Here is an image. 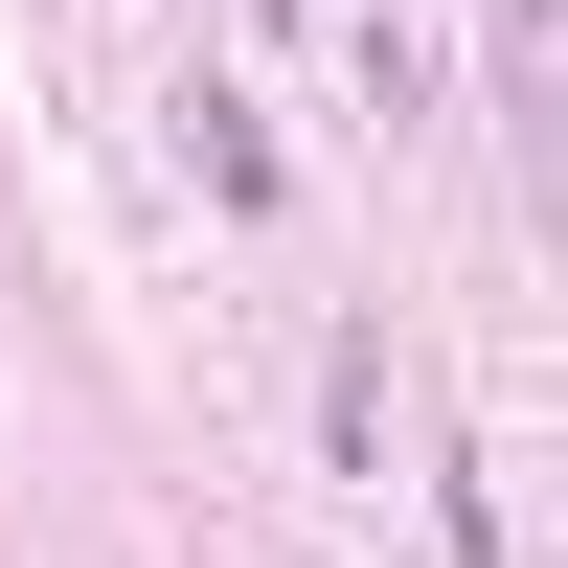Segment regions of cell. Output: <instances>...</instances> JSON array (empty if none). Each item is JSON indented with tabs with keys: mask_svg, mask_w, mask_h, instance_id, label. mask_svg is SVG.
<instances>
[{
	"mask_svg": "<svg viewBox=\"0 0 568 568\" xmlns=\"http://www.w3.org/2000/svg\"><path fill=\"white\" fill-rule=\"evenodd\" d=\"M182 160H205V205H296L273 136H251V91H182Z\"/></svg>",
	"mask_w": 568,
	"mask_h": 568,
	"instance_id": "obj_1",
	"label": "cell"
},
{
	"mask_svg": "<svg viewBox=\"0 0 568 568\" xmlns=\"http://www.w3.org/2000/svg\"><path fill=\"white\" fill-rule=\"evenodd\" d=\"M273 23H296V0H273Z\"/></svg>",
	"mask_w": 568,
	"mask_h": 568,
	"instance_id": "obj_2",
	"label": "cell"
}]
</instances>
